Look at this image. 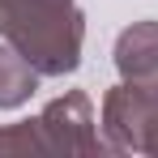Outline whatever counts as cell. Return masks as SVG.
I'll use <instances>...</instances> for the list:
<instances>
[{
    "label": "cell",
    "mask_w": 158,
    "mask_h": 158,
    "mask_svg": "<svg viewBox=\"0 0 158 158\" xmlns=\"http://www.w3.org/2000/svg\"><path fill=\"white\" fill-rule=\"evenodd\" d=\"M0 39L13 43L43 77H69L81 64L85 13L77 0H4Z\"/></svg>",
    "instance_id": "6da1fadb"
},
{
    "label": "cell",
    "mask_w": 158,
    "mask_h": 158,
    "mask_svg": "<svg viewBox=\"0 0 158 158\" xmlns=\"http://www.w3.org/2000/svg\"><path fill=\"white\" fill-rule=\"evenodd\" d=\"M34 128H39V141H43V154H107L103 132H98V120H94V103L90 94L81 90H69L34 115Z\"/></svg>",
    "instance_id": "7a4b0ae2"
},
{
    "label": "cell",
    "mask_w": 158,
    "mask_h": 158,
    "mask_svg": "<svg viewBox=\"0 0 158 158\" xmlns=\"http://www.w3.org/2000/svg\"><path fill=\"white\" fill-rule=\"evenodd\" d=\"M154 107H158L154 90H137L128 81L111 85L98 111V132H103L107 154H145V128L154 120Z\"/></svg>",
    "instance_id": "3957f363"
},
{
    "label": "cell",
    "mask_w": 158,
    "mask_h": 158,
    "mask_svg": "<svg viewBox=\"0 0 158 158\" xmlns=\"http://www.w3.org/2000/svg\"><path fill=\"white\" fill-rule=\"evenodd\" d=\"M145 154L158 158V107H154V120H150V128H145Z\"/></svg>",
    "instance_id": "8992f818"
},
{
    "label": "cell",
    "mask_w": 158,
    "mask_h": 158,
    "mask_svg": "<svg viewBox=\"0 0 158 158\" xmlns=\"http://www.w3.org/2000/svg\"><path fill=\"white\" fill-rule=\"evenodd\" d=\"M115 69L120 81L158 94V22H132L115 39Z\"/></svg>",
    "instance_id": "277c9868"
},
{
    "label": "cell",
    "mask_w": 158,
    "mask_h": 158,
    "mask_svg": "<svg viewBox=\"0 0 158 158\" xmlns=\"http://www.w3.org/2000/svg\"><path fill=\"white\" fill-rule=\"evenodd\" d=\"M0 4H4V0H0Z\"/></svg>",
    "instance_id": "52a82bcc"
},
{
    "label": "cell",
    "mask_w": 158,
    "mask_h": 158,
    "mask_svg": "<svg viewBox=\"0 0 158 158\" xmlns=\"http://www.w3.org/2000/svg\"><path fill=\"white\" fill-rule=\"evenodd\" d=\"M39 81H43V73H39L13 43L0 39V111H17V107H26L30 94L39 90Z\"/></svg>",
    "instance_id": "5b68a950"
}]
</instances>
